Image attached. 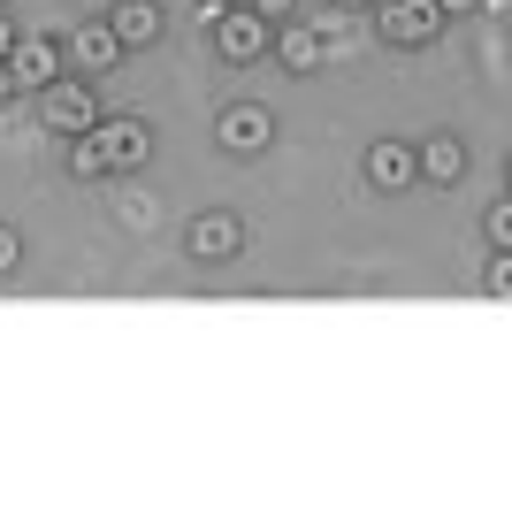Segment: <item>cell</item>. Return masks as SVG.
Here are the masks:
<instances>
[{
  "label": "cell",
  "instance_id": "17",
  "mask_svg": "<svg viewBox=\"0 0 512 512\" xmlns=\"http://www.w3.org/2000/svg\"><path fill=\"white\" fill-rule=\"evenodd\" d=\"M245 8H253V16H268V23H291V8H299V0H245Z\"/></svg>",
  "mask_w": 512,
  "mask_h": 512
},
{
  "label": "cell",
  "instance_id": "10",
  "mask_svg": "<svg viewBox=\"0 0 512 512\" xmlns=\"http://www.w3.org/2000/svg\"><path fill=\"white\" fill-rule=\"evenodd\" d=\"M413 176H421V184H459V176H467V146H459L451 130L421 138V146H413Z\"/></svg>",
  "mask_w": 512,
  "mask_h": 512
},
{
  "label": "cell",
  "instance_id": "7",
  "mask_svg": "<svg viewBox=\"0 0 512 512\" xmlns=\"http://www.w3.org/2000/svg\"><path fill=\"white\" fill-rule=\"evenodd\" d=\"M8 77H16V92H46L54 77H62V46L39 39V31H16V46H8Z\"/></svg>",
  "mask_w": 512,
  "mask_h": 512
},
{
  "label": "cell",
  "instance_id": "20",
  "mask_svg": "<svg viewBox=\"0 0 512 512\" xmlns=\"http://www.w3.org/2000/svg\"><path fill=\"white\" fill-rule=\"evenodd\" d=\"M8 100H16V77H8V62H0V107H8Z\"/></svg>",
  "mask_w": 512,
  "mask_h": 512
},
{
  "label": "cell",
  "instance_id": "11",
  "mask_svg": "<svg viewBox=\"0 0 512 512\" xmlns=\"http://www.w3.org/2000/svg\"><path fill=\"white\" fill-rule=\"evenodd\" d=\"M367 184H375V192H406V184H421L406 138H375V146H367Z\"/></svg>",
  "mask_w": 512,
  "mask_h": 512
},
{
  "label": "cell",
  "instance_id": "19",
  "mask_svg": "<svg viewBox=\"0 0 512 512\" xmlns=\"http://www.w3.org/2000/svg\"><path fill=\"white\" fill-rule=\"evenodd\" d=\"M8 46H16V23L0 16V62H8Z\"/></svg>",
  "mask_w": 512,
  "mask_h": 512
},
{
  "label": "cell",
  "instance_id": "12",
  "mask_svg": "<svg viewBox=\"0 0 512 512\" xmlns=\"http://www.w3.org/2000/svg\"><path fill=\"white\" fill-rule=\"evenodd\" d=\"M107 31L123 39V54H138V46L161 39V8H153V0H115V8H107Z\"/></svg>",
  "mask_w": 512,
  "mask_h": 512
},
{
  "label": "cell",
  "instance_id": "8",
  "mask_svg": "<svg viewBox=\"0 0 512 512\" xmlns=\"http://www.w3.org/2000/svg\"><path fill=\"white\" fill-rule=\"evenodd\" d=\"M62 54H69V69H77V77H100V69L123 62V39L107 31V16H92V23H77V31L62 39Z\"/></svg>",
  "mask_w": 512,
  "mask_h": 512
},
{
  "label": "cell",
  "instance_id": "15",
  "mask_svg": "<svg viewBox=\"0 0 512 512\" xmlns=\"http://www.w3.org/2000/svg\"><path fill=\"white\" fill-rule=\"evenodd\" d=\"M16 268H23V237L0 222V276H16Z\"/></svg>",
  "mask_w": 512,
  "mask_h": 512
},
{
  "label": "cell",
  "instance_id": "1",
  "mask_svg": "<svg viewBox=\"0 0 512 512\" xmlns=\"http://www.w3.org/2000/svg\"><path fill=\"white\" fill-rule=\"evenodd\" d=\"M207 31H214V54L245 69V62H260V54H268V31H276V23H268V16H253V8L237 0V8H222V16H207Z\"/></svg>",
  "mask_w": 512,
  "mask_h": 512
},
{
  "label": "cell",
  "instance_id": "21",
  "mask_svg": "<svg viewBox=\"0 0 512 512\" xmlns=\"http://www.w3.org/2000/svg\"><path fill=\"white\" fill-rule=\"evenodd\" d=\"M222 8H237V0H199V16H222Z\"/></svg>",
  "mask_w": 512,
  "mask_h": 512
},
{
  "label": "cell",
  "instance_id": "9",
  "mask_svg": "<svg viewBox=\"0 0 512 512\" xmlns=\"http://www.w3.org/2000/svg\"><path fill=\"white\" fill-rule=\"evenodd\" d=\"M268 54H276L291 77H314V69L329 62V46H321L314 23H283V31H268Z\"/></svg>",
  "mask_w": 512,
  "mask_h": 512
},
{
  "label": "cell",
  "instance_id": "14",
  "mask_svg": "<svg viewBox=\"0 0 512 512\" xmlns=\"http://www.w3.org/2000/svg\"><path fill=\"white\" fill-rule=\"evenodd\" d=\"M482 237H490V253H497V245H512V199H497V207L482 214Z\"/></svg>",
  "mask_w": 512,
  "mask_h": 512
},
{
  "label": "cell",
  "instance_id": "13",
  "mask_svg": "<svg viewBox=\"0 0 512 512\" xmlns=\"http://www.w3.org/2000/svg\"><path fill=\"white\" fill-rule=\"evenodd\" d=\"M69 176H85V184H100V176H107V153H100L92 130H85V138H69Z\"/></svg>",
  "mask_w": 512,
  "mask_h": 512
},
{
  "label": "cell",
  "instance_id": "16",
  "mask_svg": "<svg viewBox=\"0 0 512 512\" xmlns=\"http://www.w3.org/2000/svg\"><path fill=\"white\" fill-rule=\"evenodd\" d=\"M490 299H512V260H505V245H497V260H490Z\"/></svg>",
  "mask_w": 512,
  "mask_h": 512
},
{
  "label": "cell",
  "instance_id": "2",
  "mask_svg": "<svg viewBox=\"0 0 512 512\" xmlns=\"http://www.w3.org/2000/svg\"><path fill=\"white\" fill-rule=\"evenodd\" d=\"M92 138H100V153H107V176L146 169V153H153V130L138 123V115H100V123H92Z\"/></svg>",
  "mask_w": 512,
  "mask_h": 512
},
{
  "label": "cell",
  "instance_id": "4",
  "mask_svg": "<svg viewBox=\"0 0 512 512\" xmlns=\"http://www.w3.org/2000/svg\"><path fill=\"white\" fill-rule=\"evenodd\" d=\"M184 253H192V260H237V253H245V214H230V207L192 214V230H184Z\"/></svg>",
  "mask_w": 512,
  "mask_h": 512
},
{
  "label": "cell",
  "instance_id": "22",
  "mask_svg": "<svg viewBox=\"0 0 512 512\" xmlns=\"http://www.w3.org/2000/svg\"><path fill=\"white\" fill-rule=\"evenodd\" d=\"M337 8H367V0H337Z\"/></svg>",
  "mask_w": 512,
  "mask_h": 512
},
{
  "label": "cell",
  "instance_id": "5",
  "mask_svg": "<svg viewBox=\"0 0 512 512\" xmlns=\"http://www.w3.org/2000/svg\"><path fill=\"white\" fill-rule=\"evenodd\" d=\"M214 146H222V153H268V146H276V115L253 107V100L222 107V115H214Z\"/></svg>",
  "mask_w": 512,
  "mask_h": 512
},
{
  "label": "cell",
  "instance_id": "3",
  "mask_svg": "<svg viewBox=\"0 0 512 512\" xmlns=\"http://www.w3.org/2000/svg\"><path fill=\"white\" fill-rule=\"evenodd\" d=\"M39 100H46V123L62 130V138H85V130L107 115V107L92 100V85H85V77H54V85H46Z\"/></svg>",
  "mask_w": 512,
  "mask_h": 512
},
{
  "label": "cell",
  "instance_id": "18",
  "mask_svg": "<svg viewBox=\"0 0 512 512\" xmlns=\"http://www.w3.org/2000/svg\"><path fill=\"white\" fill-rule=\"evenodd\" d=\"M436 8H444V16H474V8H482V0H436Z\"/></svg>",
  "mask_w": 512,
  "mask_h": 512
},
{
  "label": "cell",
  "instance_id": "6",
  "mask_svg": "<svg viewBox=\"0 0 512 512\" xmlns=\"http://www.w3.org/2000/svg\"><path fill=\"white\" fill-rule=\"evenodd\" d=\"M383 39L390 46H436V31H444V8H436V0H383Z\"/></svg>",
  "mask_w": 512,
  "mask_h": 512
}]
</instances>
